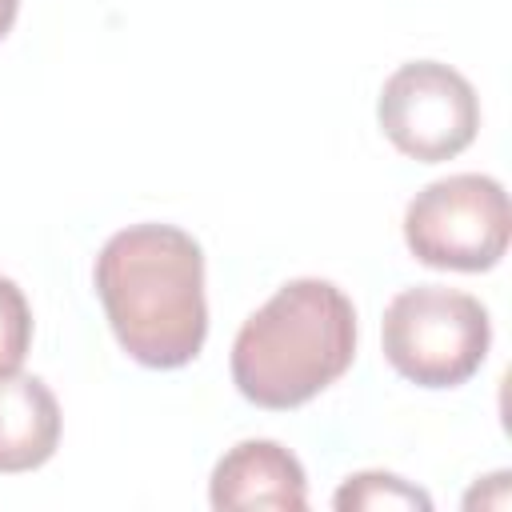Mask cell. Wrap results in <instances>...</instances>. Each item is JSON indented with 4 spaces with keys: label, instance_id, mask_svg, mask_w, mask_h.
Returning a JSON list of instances; mask_svg holds the SVG:
<instances>
[{
    "label": "cell",
    "instance_id": "obj_1",
    "mask_svg": "<svg viewBox=\"0 0 512 512\" xmlns=\"http://www.w3.org/2000/svg\"><path fill=\"white\" fill-rule=\"evenodd\" d=\"M116 344L144 368H184L208 340L204 248L176 224H128L92 264Z\"/></svg>",
    "mask_w": 512,
    "mask_h": 512
},
{
    "label": "cell",
    "instance_id": "obj_2",
    "mask_svg": "<svg viewBox=\"0 0 512 512\" xmlns=\"http://www.w3.org/2000/svg\"><path fill=\"white\" fill-rule=\"evenodd\" d=\"M356 356V308L332 280L280 284L232 340L236 392L268 412H288L336 384Z\"/></svg>",
    "mask_w": 512,
    "mask_h": 512
},
{
    "label": "cell",
    "instance_id": "obj_3",
    "mask_svg": "<svg viewBox=\"0 0 512 512\" xmlns=\"http://www.w3.org/2000/svg\"><path fill=\"white\" fill-rule=\"evenodd\" d=\"M384 360L416 388H460L492 348L488 308L444 284L400 288L380 320Z\"/></svg>",
    "mask_w": 512,
    "mask_h": 512
},
{
    "label": "cell",
    "instance_id": "obj_4",
    "mask_svg": "<svg viewBox=\"0 0 512 512\" xmlns=\"http://www.w3.org/2000/svg\"><path fill=\"white\" fill-rule=\"evenodd\" d=\"M512 236L508 192L496 176L452 172L424 184L404 208L408 252L440 272H488Z\"/></svg>",
    "mask_w": 512,
    "mask_h": 512
},
{
    "label": "cell",
    "instance_id": "obj_5",
    "mask_svg": "<svg viewBox=\"0 0 512 512\" xmlns=\"http://www.w3.org/2000/svg\"><path fill=\"white\" fill-rule=\"evenodd\" d=\"M376 120L396 152L420 164H440L476 140L480 96L452 64L408 60L384 80Z\"/></svg>",
    "mask_w": 512,
    "mask_h": 512
},
{
    "label": "cell",
    "instance_id": "obj_6",
    "mask_svg": "<svg viewBox=\"0 0 512 512\" xmlns=\"http://www.w3.org/2000/svg\"><path fill=\"white\" fill-rule=\"evenodd\" d=\"M208 504L216 512H236V508L300 512L308 508L304 464L280 440H240L216 460L208 480Z\"/></svg>",
    "mask_w": 512,
    "mask_h": 512
},
{
    "label": "cell",
    "instance_id": "obj_7",
    "mask_svg": "<svg viewBox=\"0 0 512 512\" xmlns=\"http://www.w3.org/2000/svg\"><path fill=\"white\" fill-rule=\"evenodd\" d=\"M60 444V400L40 376H0V472H32Z\"/></svg>",
    "mask_w": 512,
    "mask_h": 512
},
{
    "label": "cell",
    "instance_id": "obj_8",
    "mask_svg": "<svg viewBox=\"0 0 512 512\" xmlns=\"http://www.w3.org/2000/svg\"><path fill=\"white\" fill-rule=\"evenodd\" d=\"M332 504L340 512H380V508H420V512H428L432 496L424 488L408 484L396 472H356L336 488Z\"/></svg>",
    "mask_w": 512,
    "mask_h": 512
},
{
    "label": "cell",
    "instance_id": "obj_9",
    "mask_svg": "<svg viewBox=\"0 0 512 512\" xmlns=\"http://www.w3.org/2000/svg\"><path fill=\"white\" fill-rule=\"evenodd\" d=\"M32 348V308L16 280L0 276V376L20 372Z\"/></svg>",
    "mask_w": 512,
    "mask_h": 512
},
{
    "label": "cell",
    "instance_id": "obj_10",
    "mask_svg": "<svg viewBox=\"0 0 512 512\" xmlns=\"http://www.w3.org/2000/svg\"><path fill=\"white\" fill-rule=\"evenodd\" d=\"M16 12H20V0H0V40L12 32V24H16Z\"/></svg>",
    "mask_w": 512,
    "mask_h": 512
}]
</instances>
